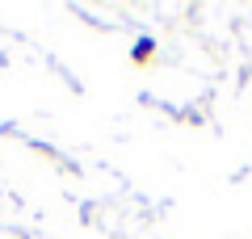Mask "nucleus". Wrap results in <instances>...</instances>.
<instances>
[{"mask_svg": "<svg viewBox=\"0 0 252 239\" xmlns=\"http://www.w3.org/2000/svg\"><path fill=\"white\" fill-rule=\"evenodd\" d=\"M135 59H139V63L152 59V42H139V46H135Z\"/></svg>", "mask_w": 252, "mask_h": 239, "instance_id": "f257e3e1", "label": "nucleus"}]
</instances>
